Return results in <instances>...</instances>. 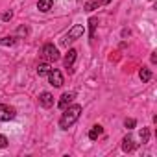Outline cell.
<instances>
[{
	"instance_id": "obj_1",
	"label": "cell",
	"mask_w": 157,
	"mask_h": 157,
	"mask_svg": "<svg viewBox=\"0 0 157 157\" xmlns=\"http://www.w3.org/2000/svg\"><path fill=\"white\" fill-rule=\"evenodd\" d=\"M82 111H83L82 105H78V104L65 107V109H63V115H61V118H59V128H61V129H68L70 126H74V124L78 122V118L82 117Z\"/></svg>"
},
{
	"instance_id": "obj_2",
	"label": "cell",
	"mask_w": 157,
	"mask_h": 157,
	"mask_svg": "<svg viewBox=\"0 0 157 157\" xmlns=\"http://www.w3.org/2000/svg\"><path fill=\"white\" fill-rule=\"evenodd\" d=\"M41 56H43V59H44L46 63H54V61L59 59V52H57V48H56L52 43H46V44L43 46Z\"/></svg>"
},
{
	"instance_id": "obj_3",
	"label": "cell",
	"mask_w": 157,
	"mask_h": 157,
	"mask_svg": "<svg viewBox=\"0 0 157 157\" xmlns=\"http://www.w3.org/2000/svg\"><path fill=\"white\" fill-rule=\"evenodd\" d=\"M83 33H85V28H83V24H74V26L68 30V33L65 35V39H63V44L67 46L70 41H76V39L83 37Z\"/></svg>"
},
{
	"instance_id": "obj_4",
	"label": "cell",
	"mask_w": 157,
	"mask_h": 157,
	"mask_svg": "<svg viewBox=\"0 0 157 157\" xmlns=\"http://www.w3.org/2000/svg\"><path fill=\"white\" fill-rule=\"evenodd\" d=\"M17 117V111L15 107L11 105H6V104H0V122H10Z\"/></svg>"
},
{
	"instance_id": "obj_5",
	"label": "cell",
	"mask_w": 157,
	"mask_h": 157,
	"mask_svg": "<svg viewBox=\"0 0 157 157\" xmlns=\"http://www.w3.org/2000/svg\"><path fill=\"white\" fill-rule=\"evenodd\" d=\"M48 82H50V85H54V87H61V85H63V74H61L59 70L52 68V70L48 72Z\"/></svg>"
},
{
	"instance_id": "obj_6",
	"label": "cell",
	"mask_w": 157,
	"mask_h": 157,
	"mask_svg": "<svg viewBox=\"0 0 157 157\" xmlns=\"http://www.w3.org/2000/svg\"><path fill=\"white\" fill-rule=\"evenodd\" d=\"M74 98H76V93H72V91H70V93H63V94H61V98H59V102H57V107L63 111L65 107H68V105L72 104V100H74Z\"/></svg>"
},
{
	"instance_id": "obj_7",
	"label": "cell",
	"mask_w": 157,
	"mask_h": 157,
	"mask_svg": "<svg viewBox=\"0 0 157 157\" xmlns=\"http://www.w3.org/2000/svg\"><path fill=\"white\" fill-rule=\"evenodd\" d=\"M39 105L44 107V109L52 107V105H54V96H52L50 93H41V94H39Z\"/></svg>"
},
{
	"instance_id": "obj_8",
	"label": "cell",
	"mask_w": 157,
	"mask_h": 157,
	"mask_svg": "<svg viewBox=\"0 0 157 157\" xmlns=\"http://www.w3.org/2000/svg\"><path fill=\"white\" fill-rule=\"evenodd\" d=\"M104 4H109V0H87V2L83 4V10L85 11H94L100 6H104Z\"/></svg>"
},
{
	"instance_id": "obj_9",
	"label": "cell",
	"mask_w": 157,
	"mask_h": 157,
	"mask_svg": "<svg viewBox=\"0 0 157 157\" xmlns=\"http://www.w3.org/2000/svg\"><path fill=\"white\" fill-rule=\"evenodd\" d=\"M76 57H78V50H76V48H70V50L67 52V56H65V61H63V63H65V68H72Z\"/></svg>"
},
{
	"instance_id": "obj_10",
	"label": "cell",
	"mask_w": 157,
	"mask_h": 157,
	"mask_svg": "<svg viewBox=\"0 0 157 157\" xmlns=\"http://www.w3.org/2000/svg\"><path fill=\"white\" fill-rule=\"evenodd\" d=\"M52 8H54V0H39L37 2V10L43 13H48Z\"/></svg>"
},
{
	"instance_id": "obj_11",
	"label": "cell",
	"mask_w": 157,
	"mask_h": 157,
	"mask_svg": "<svg viewBox=\"0 0 157 157\" xmlns=\"http://www.w3.org/2000/svg\"><path fill=\"white\" fill-rule=\"evenodd\" d=\"M102 133H104V128H102L100 124H96V126L91 128V131H89V139H91V140H96Z\"/></svg>"
},
{
	"instance_id": "obj_12",
	"label": "cell",
	"mask_w": 157,
	"mask_h": 157,
	"mask_svg": "<svg viewBox=\"0 0 157 157\" xmlns=\"http://www.w3.org/2000/svg\"><path fill=\"white\" fill-rule=\"evenodd\" d=\"M122 150H124L126 153H129V151L135 150V142H133L131 137H124V140H122Z\"/></svg>"
},
{
	"instance_id": "obj_13",
	"label": "cell",
	"mask_w": 157,
	"mask_h": 157,
	"mask_svg": "<svg viewBox=\"0 0 157 157\" xmlns=\"http://www.w3.org/2000/svg\"><path fill=\"white\" fill-rule=\"evenodd\" d=\"M50 70H52V68H50V63H46V61L37 65V74H39L41 78H43V76H48V72H50Z\"/></svg>"
},
{
	"instance_id": "obj_14",
	"label": "cell",
	"mask_w": 157,
	"mask_h": 157,
	"mask_svg": "<svg viewBox=\"0 0 157 157\" xmlns=\"http://www.w3.org/2000/svg\"><path fill=\"white\" fill-rule=\"evenodd\" d=\"M139 78L142 80V83L150 82V80H151V70H150V68H140V70H139Z\"/></svg>"
},
{
	"instance_id": "obj_15",
	"label": "cell",
	"mask_w": 157,
	"mask_h": 157,
	"mask_svg": "<svg viewBox=\"0 0 157 157\" xmlns=\"http://www.w3.org/2000/svg\"><path fill=\"white\" fill-rule=\"evenodd\" d=\"M96 24H98V19H89V37L93 39L94 37V30H96Z\"/></svg>"
},
{
	"instance_id": "obj_16",
	"label": "cell",
	"mask_w": 157,
	"mask_h": 157,
	"mask_svg": "<svg viewBox=\"0 0 157 157\" xmlns=\"http://www.w3.org/2000/svg\"><path fill=\"white\" fill-rule=\"evenodd\" d=\"M17 41H15V37H2L0 39V44H4V46H13Z\"/></svg>"
},
{
	"instance_id": "obj_17",
	"label": "cell",
	"mask_w": 157,
	"mask_h": 157,
	"mask_svg": "<svg viewBox=\"0 0 157 157\" xmlns=\"http://www.w3.org/2000/svg\"><path fill=\"white\" fill-rule=\"evenodd\" d=\"M140 140H142V144H146V142L150 140V129H148V128H142V131H140Z\"/></svg>"
},
{
	"instance_id": "obj_18",
	"label": "cell",
	"mask_w": 157,
	"mask_h": 157,
	"mask_svg": "<svg viewBox=\"0 0 157 157\" xmlns=\"http://www.w3.org/2000/svg\"><path fill=\"white\" fill-rule=\"evenodd\" d=\"M124 126H126L128 129H133V128L137 126V120H135V118H126V120H124Z\"/></svg>"
},
{
	"instance_id": "obj_19",
	"label": "cell",
	"mask_w": 157,
	"mask_h": 157,
	"mask_svg": "<svg viewBox=\"0 0 157 157\" xmlns=\"http://www.w3.org/2000/svg\"><path fill=\"white\" fill-rule=\"evenodd\" d=\"M0 19H2L4 22H10V21L13 19V11H11V10H10V11H4V13H2V17H0Z\"/></svg>"
},
{
	"instance_id": "obj_20",
	"label": "cell",
	"mask_w": 157,
	"mask_h": 157,
	"mask_svg": "<svg viewBox=\"0 0 157 157\" xmlns=\"http://www.w3.org/2000/svg\"><path fill=\"white\" fill-rule=\"evenodd\" d=\"M17 35H24V37H26V35H28V28H26V26H21V28L17 30Z\"/></svg>"
},
{
	"instance_id": "obj_21",
	"label": "cell",
	"mask_w": 157,
	"mask_h": 157,
	"mask_svg": "<svg viewBox=\"0 0 157 157\" xmlns=\"http://www.w3.org/2000/svg\"><path fill=\"white\" fill-rule=\"evenodd\" d=\"M8 146V139L4 135H0V148H6Z\"/></svg>"
}]
</instances>
